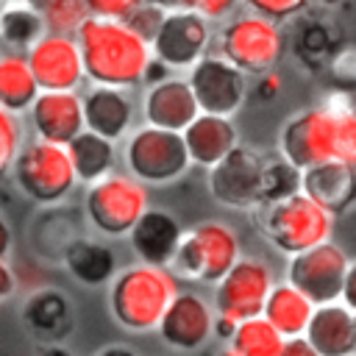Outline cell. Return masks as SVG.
<instances>
[{
    "mask_svg": "<svg viewBox=\"0 0 356 356\" xmlns=\"http://www.w3.org/2000/svg\"><path fill=\"white\" fill-rule=\"evenodd\" d=\"M75 39L83 56L86 78L95 86L134 89L145 81V70L153 58V47L125 22L89 17L78 28Z\"/></svg>",
    "mask_w": 356,
    "mask_h": 356,
    "instance_id": "cell-1",
    "label": "cell"
},
{
    "mask_svg": "<svg viewBox=\"0 0 356 356\" xmlns=\"http://www.w3.org/2000/svg\"><path fill=\"white\" fill-rule=\"evenodd\" d=\"M178 292V278L170 267L136 261L117 270V275L111 278L108 309L111 317L128 331H156L159 320Z\"/></svg>",
    "mask_w": 356,
    "mask_h": 356,
    "instance_id": "cell-2",
    "label": "cell"
},
{
    "mask_svg": "<svg viewBox=\"0 0 356 356\" xmlns=\"http://www.w3.org/2000/svg\"><path fill=\"white\" fill-rule=\"evenodd\" d=\"M334 220L337 217L325 211L317 200H312L303 189L256 206V222L261 236L286 256L328 242L334 234Z\"/></svg>",
    "mask_w": 356,
    "mask_h": 356,
    "instance_id": "cell-3",
    "label": "cell"
},
{
    "mask_svg": "<svg viewBox=\"0 0 356 356\" xmlns=\"http://www.w3.org/2000/svg\"><path fill=\"white\" fill-rule=\"evenodd\" d=\"M242 256L236 231L222 220H203L184 228L170 270L175 278L217 284Z\"/></svg>",
    "mask_w": 356,
    "mask_h": 356,
    "instance_id": "cell-4",
    "label": "cell"
},
{
    "mask_svg": "<svg viewBox=\"0 0 356 356\" xmlns=\"http://www.w3.org/2000/svg\"><path fill=\"white\" fill-rule=\"evenodd\" d=\"M286 42L284 31L275 19L261 17L256 11H242L228 17L217 33V47L225 61H231L245 75H264L278 67L284 58Z\"/></svg>",
    "mask_w": 356,
    "mask_h": 356,
    "instance_id": "cell-5",
    "label": "cell"
},
{
    "mask_svg": "<svg viewBox=\"0 0 356 356\" xmlns=\"http://www.w3.org/2000/svg\"><path fill=\"white\" fill-rule=\"evenodd\" d=\"M125 172H131L145 186H167L186 175L192 167L184 136L178 131L139 125L125 136L122 147Z\"/></svg>",
    "mask_w": 356,
    "mask_h": 356,
    "instance_id": "cell-6",
    "label": "cell"
},
{
    "mask_svg": "<svg viewBox=\"0 0 356 356\" xmlns=\"http://www.w3.org/2000/svg\"><path fill=\"white\" fill-rule=\"evenodd\" d=\"M11 175L22 195L39 206L61 203L78 184L67 147L44 139H31L19 147L11 164Z\"/></svg>",
    "mask_w": 356,
    "mask_h": 356,
    "instance_id": "cell-7",
    "label": "cell"
},
{
    "mask_svg": "<svg viewBox=\"0 0 356 356\" xmlns=\"http://www.w3.org/2000/svg\"><path fill=\"white\" fill-rule=\"evenodd\" d=\"M147 209H150L147 186L136 181L131 172H111L89 184L83 197V211L89 225L111 239L128 236Z\"/></svg>",
    "mask_w": 356,
    "mask_h": 356,
    "instance_id": "cell-8",
    "label": "cell"
},
{
    "mask_svg": "<svg viewBox=\"0 0 356 356\" xmlns=\"http://www.w3.org/2000/svg\"><path fill=\"white\" fill-rule=\"evenodd\" d=\"M278 153L300 172L337 159V114L323 103L295 111L278 131Z\"/></svg>",
    "mask_w": 356,
    "mask_h": 356,
    "instance_id": "cell-9",
    "label": "cell"
},
{
    "mask_svg": "<svg viewBox=\"0 0 356 356\" xmlns=\"http://www.w3.org/2000/svg\"><path fill=\"white\" fill-rule=\"evenodd\" d=\"M350 259L337 242H320L309 250H300L289 256L286 261V281L298 286L314 306L334 303L342 298L345 275H348Z\"/></svg>",
    "mask_w": 356,
    "mask_h": 356,
    "instance_id": "cell-10",
    "label": "cell"
},
{
    "mask_svg": "<svg viewBox=\"0 0 356 356\" xmlns=\"http://www.w3.org/2000/svg\"><path fill=\"white\" fill-rule=\"evenodd\" d=\"M273 286H275L273 267L264 259L239 256V261L214 284L211 306L217 314H228L242 323L264 312V303Z\"/></svg>",
    "mask_w": 356,
    "mask_h": 356,
    "instance_id": "cell-11",
    "label": "cell"
},
{
    "mask_svg": "<svg viewBox=\"0 0 356 356\" xmlns=\"http://www.w3.org/2000/svg\"><path fill=\"white\" fill-rule=\"evenodd\" d=\"M267 156L250 145H236L209 170V192L228 209H256L261 203V178Z\"/></svg>",
    "mask_w": 356,
    "mask_h": 356,
    "instance_id": "cell-12",
    "label": "cell"
},
{
    "mask_svg": "<svg viewBox=\"0 0 356 356\" xmlns=\"http://www.w3.org/2000/svg\"><path fill=\"white\" fill-rule=\"evenodd\" d=\"M186 81L203 114L234 117L248 100V75L220 53H206L195 67L186 70Z\"/></svg>",
    "mask_w": 356,
    "mask_h": 356,
    "instance_id": "cell-13",
    "label": "cell"
},
{
    "mask_svg": "<svg viewBox=\"0 0 356 356\" xmlns=\"http://www.w3.org/2000/svg\"><path fill=\"white\" fill-rule=\"evenodd\" d=\"M209 44H211V25L195 8L167 11L156 39L150 42L153 56L164 61L172 72H184L195 67L209 53Z\"/></svg>",
    "mask_w": 356,
    "mask_h": 356,
    "instance_id": "cell-14",
    "label": "cell"
},
{
    "mask_svg": "<svg viewBox=\"0 0 356 356\" xmlns=\"http://www.w3.org/2000/svg\"><path fill=\"white\" fill-rule=\"evenodd\" d=\"M25 56L42 92H75L86 78L78 39L70 33L47 31Z\"/></svg>",
    "mask_w": 356,
    "mask_h": 356,
    "instance_id": "cell-15",
    "label": "cell"
},
{
    "mask_svg": "<svg viewBox=\"0 0 356 356\" xmlns=\"http://www.w3.org/2000/svg\"><path fill=\"white\" fill-rule=\"evenodd\" d=\"M214 331V306L197 292H178L156 325V334L172 350H200Z\"/></svg>",
    "mask_w": 356,
    "mask_h": 356,
    "instance_id": "cell-16",
    "label": "cell"
},
{
    "mask_svg": "<svg viewBox=\"0 0 356 356\" xmlns=\"http://www.w3.org/2000/svg\"><path fill=\"white\" fill-rule=\"evenodd\" d=\"M200 114V106L195 100V92L186 81V75H170L142 95V120L145 125L167 128V131H184L195 117Z\"/></svg>",
    "mask_w": 356,
    "mask_h": 356,
    "instance_id": "cell-17",
    "label": "cell"
},
{
    "mask_svg": "<svg viewBox=\"0 0 356 356\" xmlns=\"http://www.w3.org/2000/svg\"><path fill=\"white\" fill-rule=\"evenodd\" d=\"M28 114H31L36 139H44L53 145L67 147L81 131H86L83 97L78 92H39Z\"/></svg>",
    "mask_w": 356,
    "mask_h": 356,
    "instance_id": "cell-18",
    "label": "cell"
},
{
    "mask_svg": "<svg viewBox=\"0 0 356 356\" xmlns=\"http://www.w3.org/2000/svg\"><path fill=\"white\" fill-rule=\"evenodd\" d=\"M83 97V122L86 131L106 136L111 142L125 139L134 131V100L128 95V89H117V86H95L81 95Z\"/></svg>",
    "mask_w": 356,
    "mask_h": 356,
    "instance_id": "cell-19",
    "label": "cell"
},
{
    "mask_svg": "<svg viewBox=\"0 0 356 356\" xmlns=\"http://www.w3.org/2000/svg\"><path fill=\"white\" fill-rule=\"evenodd\" d=\"M300 189L334 217H342L356 209V170L339 159L303 170Z\"/></svg>",
    "mask_w": 356,
    "mask_h": 356,
    "instance_id": "cell-20",
    "label": "cell"
},
{
    "mask_svg": "<svg viewBox=\"0 0 356 356\" xmlns=\"http://www.w3.org/2000/svg\"><path fill=\"white\" fill-rule=\"evenodd\" d=\"M184 225L178 222V217L167 209H147L139 222L131 228L128 242L136 253L139 261L145 264H159V267H170L175 248L181 242Z\"/></svg>",
    "mask_w": 356,
    "mask_h": 356,
    "instance_id": "cell-21",
    "label": "cell"
},
{
    "mask_svg": "<svg viewBox=\"0 0 356 356\" xmlns=\"http://www.w3.org/2000/svg\"><path fill=\"white\" fill-rule=\"evenodd\" d=\"M181 136H184L189 161L206 170H211L239 145V131L234 125V117H217L203 111L181 131Z\"/></svg>",
    "mask_w": 356,
    "mask_h": 356,
    "instance_id": "cell-22",
    "label": "cell"
},
{
    "mask_svg": "<svg viewBox=\"0 0 356 356\" xmlns=\"http://www.w3.org/2000/svg\"><path fill=\"white\" fill-rule=\"evenodd\" d=\"M303 337L312 342V348L320 356H353L356 353L353 312L342 300L323 303L314 309Z\"/></svg>",
    "mask_w": 356,
    "mask_h": 356,
    "instance_id": "cell-23",
    "label": "cell"
},
{
    "mask_svg": "<svg viewBox=\"0 0 356 356\" xmlns=\"http://www.w3.org/2000/svg\"><path fill=\"white\" fill-rule=\"evenodd\" d=\"M28 331L42 342H58L72 328V306L58 289H39L22 306Z\"/></svg>",
    "mask_w": 356,
    "mask_h": 356,
    "instance_id": "cell-24",
    "label": "cell"
},
{
    "mask_svg": "<svg viewBox=\"0 0 356 356\" xmlns=\"http://www.w3.org/2000/svg\"><path fill=\"white\" fill-rule=\"evenodd\" d=\"M61 261H64L67 273L75 281L86 284V286L108 284L117 275V256H114V250L106 242H97V239H89V236H75L64 248Z\"/></svg>",
    "mask_w": 356,
    "mask_h": 356,
    "instance_id": "cell-25",
    "label": "cell"
},
{
    "mask_svg": "<svg viewBox=\"0 0 356 356\" xmlns=\"http://www.w3.org/2000/svg\"><path fill=\"white\" fill-rule=\"evenodd\" d=\"M314 303L298 289L292 286L286 278L278 281L270 295H267V303H264V317L284 334V337H303L306 328H309V320L314 314Z\"/></svg>",
    "mask_w": 356,
    "mask_h": 356,
    "instance_id": "cell-26",
    "label": "cell"
},
{
    "mask_svg": "<svg viewBox=\"0 0 356 356\" xmlns=\"http://www.w3.org/2000/svg\"><path fill=\"white\" fill-rule=\"evenodd\" d=\"M67 153H70L78 184H86V186L111 175L114 164H117V142H111L106 136H97L92 131H81L67 145Z\"/></svg>",
    "mask_w": 356,
    "mask_h": 356,
    "instance_id": "cell-27",
    "label": "cell"
},
{
    "mask_svg": "<svg viewBox=\"0 0 356 356\" xmlns=\"http://www.w3.org/2000/svg\"><path fill=\"white\" fill-rule=\"evenodd\" d=\"M39 83L22 50H11L0 56V108L11 114H22L33 106L39 95Z\"/></svg>",
    "mask_w": 356,
    "mask_h": 356,
    "instance_id": "cell-28",
    "label": "cell"
},
{
    "mask_svg": "<svg viewBox=\"0 0 356 356\" xmlns=\"http://www.w3.org/2000/svg\"><path fill=\"white\" fill-rule=\"evenodd\" d=\"M44 33V17L33 6L19 0H8L6 6H0V42L6 47L28 53V47H33Z\"/></svg>",
    "mask_w": 356,
    "mask_h": 356,
    "instance_id": "cell-29",
    "label": "cell"
},
{
    "mask_svg": "<svg viewBox=\"0 0 356 356\" xmlns=\"http://www.w3.org/2000/svg\"><path fill=\"white\" fill-rule=\"evenodd\" d=\"M284 342H286V337L264 314H259V317L242 320L228 345L239 356H278Z\"/></svg>",
    "mask_w": 356,
    "mask_h": 356,
    "instance_id": "cell-30",
    "label": "cell"
},
{
    "mask_svg": "<svg viewBox=\"0 0 356 356\" xmlns=\"http://www.w3.org/2000/svg\"><path fill=\"white\" fill-rule=\"evenodd\" d=\"M300 170L295 164H289L281 153L267 159L264 164V178H261V203H270V200H278V197H286L292 192H300ZM259 203V206H261Z\"/></svg>",
    "mask_w": 356,
    "mask_h": 356,
    "instance_id": "cell-31",
    "label": "cell"
},
{
    "mask_svg": "<svg viewBox=\"0 0 356 356\" xmlns=\"http://www.w3.org/2000/svg\"><path fill=\"white\" fill-rule=\"evenodd\" d=\"M42 17L47 31L75 36L78 28L89 19V8H86V0H56L42 11Z\"/></svg>",
    "mask_w": 356,
    "mask_h": 356,
    "instance_id": "cell-32",
    "label": "cell"
},
{
    "mask_svg": "<svg viewBox=\"0 0 356 356\" xmlns=\"http://www.w3.org/2000/svg\"><path fill=\"white\" fill-rule=\"evenodd\" d=\"M22 147V125L17 114L0 108V178L11 172V164Z\"/></svg>",
    "mask_w": 356,
    "mask_h": 356,
    "instance_id": "cell-33",
    "label": "cell"
},
{
    "mask_svg": "<svg viewBox=\"0 0 356 356\" xmlns=\"http://www.w3.org/2000/svg\"><path fill=\"white\" fill-rule=\"evenodd\" d=\"M164 17H167L164 8L153 6V3H142V6H136L122 22H125L134 33H139L145 42H153L156 33H159V28H161V22H164Z\"/></svg>",
    "mask_w": 356,
    "mask_h": 356,
    "instance_id": "cell-34",
    "label": "cell"
},
{
    "mask_svg": "<svg viewBox=\"0 0 356 356\" xmlns=\"http://www.w3.org/2000/svg\"><path fill=\"white\" fill-rule=\"evenodd\" d=\"M242 3H245L248 11H256L261 17H270L275 22H284V19H292L300 11H306L312 0H242Z\"/></svg>",
    "mask_w": 356,
    "mask_h": 356,
    "instance_id": "cell-35",
    "label": "cell"
},
{
    "mask_svg": "<svg viewBox=\"0 0 356 356\" xmlns=\"http://www.w3.org/2000/svg\"><path fill=\"white\" fill-rule=\"evenodd\" d=\"M337 159L356 170V108L337 114Z\"/></svg>",
    "mask_w": 356,
    "mask_h": 356,
    "instance_id": "cell-36",
    "label": "cell"
},
{
    "mask_svg": "<svg viewBox=\"0 0 356 356\" xmlns=\"http://www.w3.org/2000/svg\"><path fill=\"white\" fill-rule=\"evenodd\" d=\"M145 0H86L89 17L97 19H125L136 6H142Z\"/></svg>",
    "mask_w": 356,
    "mask_h": 356,
    "instance_id": "cell-37",
    "label": "cell"
},
{
    "mask_svg": "<svg viewBox=\"0 0 356 356\" xmlns=\"http://www.w3.org/2000/svg\"><path fill=\"white\" fill-rule=\"evenodd\" d=\"M331 75L345 83V86H353L356 83V44H342L334 58H331Z\"/></svg>",
    "mask_w": 356,
    "mask_h": 356,
    "instance_id": "cell-38",
    "label": "cell"
},
{
    "mask_svg": "<svg viewBox=\"0 0 356 356\" xmlns=\"http://www.w3.org/2000/svg\"><path fill=\"white\" fill-rule=\"evenodd\" d=\"M239 3L242 0H192V8L211 22V19H228Z\"/></svg>",
    "mask_w": 356,
    "mask_h": 356,
    "instance_id": "cell-39",
    "label": "cell"
},
{
    "mask_svg": "<svg viewBox=\"0 0 356 356\" xmlns=\"http://www.w3.org/2000/svg\"><path fill=\"white\" fill-rule=\"evenodd\" d=\"M278 356H320V353L312 348V342L306 337H286Z\"/></svg>",
    "mask_w": 356,
    "mask_h": 356,
    "instance_id": "cell-40",
    "label": "cell"
},
{
    "mask_svg": "<svg viewBox=\"0 0 356 356\" xmlns=\"http://www.w3.org/2000/svg\"><path fill=\"white\" fill-rule=\"evenodd\" d=\"M236 325H239V320H234V317H228V314H217L214 312V331H211V337H217L220 342H231V337H234V331H236Z\"/></svg>",
    "mask_w": 356,
    "mask_h": 356,
    "instance_id": "cell-41",
    "label": "cell"
},
{
    "mask_svg": "<svg viewBox=\"0 0 356 356\" xmlns=\"http://www.w3.org/2000/svg\"><path fill=\"white\" fill-rule=\"evenodd\" d=\"M170 75H175L164 61H159L156 56L150 58V64H147V70H145V86H153V83H159V81H164V78H170Z\"/></svg>",
    "mask_w": 356,
    "mask_h": 356,
    "instance_id": "cell-42",
    "label": "cell"
},
{
    "mask_svg": "<svg viewBox=\"0 0 356 356\" xmlns=\"http://www.w3.org/2000/svg\"><path fill=\"white\" fill-rule=\"evenodd\" d=\"M350 312H356V261H350L348 275H345V286H342V298H339Z\"/></svg>",
    "mask_w": 356,
    "mask_h": 356,
    "instance_id": "cell-43",
    "label": "cell"
},
{
    "mask_svg": "<svg viewBox=\"0 0 356 356\" xmlns=\"http://www.w3.org/2000/svg\"><path fill=\"white\" fill-rule=\"evenodd\" d=\"M278 92H281V78H278V72H275V70H270V72L259 75V95H261L264 100L275 97Z\"/></svg>",
    "mask_w": 356,
    "mask_h": 356,
    "instance_id": "cell-44",
    "label": "cell"
},
{
    "mask_svg": "<svg viewBox=\"0 0 356 356\" xmlns=\"http://www.w3.org/2000/svg\"><path fill=\"white\" fill-rule=\"evenodd\" d=\"M17 286V278H14V270L6 264V259H0V300L8 298Z\"/></svg>",
    "mask_w": 356,
    "mask_h": 356,
    "instance_id": "cell-45",
    "label": "cell"
},
{
    "mask_svg": "<svg viewBox=\"0 0 356 356\" xmlns=\"http://www.w3.org/2000/svg\"><path fill=\"white\" fill-rule=\"evenodd\" d=\"M11 245H14V236H11V225L6 222V217L0 214V259H6L11 253Z\"/></svg>",
    "mask_w": 356,
    "mask_h": 356,
    "instance_id": "cell-46",
    "label": "cell"
},
{
    "mask_svg": "<svg viewBox=\"0 0 356 356\" xmlns=\"http://www.w3.org/2000/svg\"><path fill=\"white\" fill-rule=\"evenodd\" d=\"M145 3H153L164 11H178V8H192V0H145Z\"/></svg>",
    "mask_w": 356,
    "mask_h": 356,
    "instance_id": "cell-47",
    "label": "cell"
},
{
    "mask_svg": "<svg viewBox=\"0 0 356 356\" xmlns=\"http://www.w3.org/2000/svg\"><path fill=\"white\" fill-rule=\"evenodd\" d=\"M97 356H139V353L131 350V348H125V345H108V348H103Z\"/></svg>",
    "mask_w": 356,
    "mask_h": 356,
    "instance_id": "cell-48",
    "label": "cell"
},
{
    "mask_svg": "<svg viewBox=\"0 0 356 356\" xmlns=\"http://www.w3.org/2000/svg\"><path fill=\"white\" fill-rule=\"evenodd\" d=\"M42 356H72V353H70L67 348H61V345L53 342V345H47V348L42 350Z\"/></svg>",
    "mask_w": 356,
    "mask_h": 356,
    "instance_id": "cell-49",
    "label": "cell"
},
{
    "mask_svg": "<svg viewBox=\"0 0 356 356\" xmlns=\"http://www.w3.org/2000/svg\"><path fill=\"white\" fill-rule=\"evenodd\" d=\"M19 3H28V6H33L36 11H44L50 3H56V0H19Z\"/></svg>",
    "mask_w": 356,
    "mask_h": 356,
    "instance_id": "cell-50",
    "label": "cell"
},
{
    "mask_svg": "<svg viewBox=\"0 0 356 356\" xmlns=\"http://www.w3.org/2000/svg\"><path fill=\"white\" fill-rule=\"evenodd\" d=\"M220 356H239V353H236V350H234V348H231V345H225V348H222V350H220Z\"/></svg>",
    "mask_w": 356,
    "mask_h": 356,
    "instance_id": "cell-51",
    "label": "cell"
},
{
    "mask_svg": "<svg viewBox=\"0 0 356 356\" xmlns=\"http://www.w3.org/2000/svg\"><path fill=\"white\" fill-rule=\"evenodd\" d=\"M317 3H323V6H337L339 0H317Z\"/></svg>",
    "mask_w": 356,
    "mask_h": 356,
    "instance_id": "cell-52",
    "label": "cell"
},
{
    "mask_svg": "<svg viewBox=\"0 0 356 356\" xmlns=\"http://www.w3.org/2000/svg\"><path fill=\"white\" fill-rule=\"evenodd\" d=\"M353 325H356V312H353Z\"/></svg>",
    "mask_w": 356,
    "mask_h": 356,
    "instance_id": "cell-53",
    "label": "cell"
},
{
    "mask_svg": "<svg viewBox=\"0 0 356 356\" xmlns=\"http://www.w3.org/2000/svg\"><path fill=\"white\" fill-rule=\"evenodd\" d=\"M0 3H3V0H0Z\"/></svg>",
    "mask_w": 356,
    "mask_h": 356,
    "instance_id": "cell-54",
    "label": "cell"
},
{
    "mask_svg": "<svg viewBox=\"0 0 356 356\" xmlns=\"http://www.w3.org/2000/svg\"><path fill=\"white\" fill-rule=\"evenodd\" d=\"M353 356H356V353H353Z\"/></svg>",
    "mask_w": 356,
    "mask_h": 356,
    "instance_id": "cell-55",
    "label": "cell"
}]
</instances>
